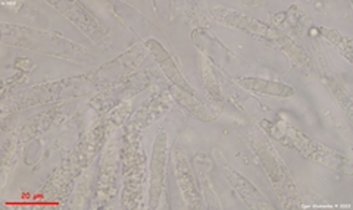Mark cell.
I'll use <instances>...</instances> for the list:
<instances>
[{
    "mask_svg": "<svg viewBox=\"0 0 353 210\" xmlns=\"http://www.w3.org/2000/svg\"><path fill=\"white\" fill-rule=\"evenodd\" d=\"M323 81L328 87L330 93L333 94V97L336 98V102L346 110V114L349 116H352V101H350V97L346 93L345 88L341 87L334 78H324Z\"/></svg>",
    "mask_w": 353,
    "mask_h": 210,
    "instance_id": "obj_17",
    "label": "cell"
},
{
    "mask_svg": "<svg viewBox=\"0 0 353 210\" xmlns=\"http://www.w3.org/2000/svg\"><path fill=\"white\" fill-rule=\"evenodd\" d=\"M146 48L150 52L153 59L157 61V63L161 66V70L163 71L165 76H167V78L172 83V85L179 87V88H183V90H187V92L196 93L193 88H192V85L187 83V80L184 78L183 74L180 72V70L176 68V63L172 59L171 54L168 53V50L165 49L158 40L149 39L146 41Z\"/></svg>",
    "mask_w": 353,
    "mask_h": 210,
    "instance_id": "obj_10",
    "label": "cell"
},
{
    "mask_svg": "<svg viewBox=\"0 0 353 210\" xmlns=\"http://www.w3.org/2000/svg\"><path fill=\"white\" fill-rule=\"evenodd\" d=\"M223 22H225V24L230 27H236L239 30L250 32V34H255V36H261L271 41L274 40L275 34H277L279 31V28L267 25L265 22H261L255 18L245 17L237 12H230V10L223 17Z\"/></svg>",
    "mask_w": 353,
    "mask_h": 210,
    "instance_id": "obj_12",
    "label": "cell"
},
{
    "mask_svg": "<svg viewBox=\"0 0 353 210\" xmlns=\"http://www.w3.org/2000/svg\"><path fill=\"white\" fill-rule=\"evenodd\" d=\"M215 159L219 165L221 171H223L224 176L228 180V182L234 187V190L241 197V200L248 204V207L255 210H270L272 209V204L267 202L261 191L253 185L249 180H246L240 172H237L231 165L223 158V154L219 151H215Z\"/></svg>",
    "mask_w": 353,
    "mask_h": 210,
    "instance_id": "obj_5",
    "label": "cell"
},
{
    "mask_svg": "<svg viewBox=\"0 0 353 210\" xmlns=\"http://www.w3.org/2000/svg\"><path fill=\"white\" fill-rule=\"evenodd\" d=\"M103 143V128L97 127L92 131H88L84 140L81 141L80 147L75 150V158L79 159V169L87 167L92 162L96 151L101 149Z\"/></svg>",
    "mask_w": 353,
    "mask_h": 210,
    "instance_id": "obj_14",
    "label": "cell"
},
{
    "mask_svg": "<svg viewBox=\"0 0 353 210\" xmlns=\"http://www.w3.org/2000/svg\"><path fill=\"white\" fill-rule=\"evenodd\" d=\"M319 32H321V37H324L327 41H330L333 46L343 54V56L352 62V39L346 37L343 34H340L337 30H330V28H319Z\"/></svg>",
    "mask_w": 353,
    "mask_h": 210,
    "instance_id": "obj_15",
    "label": "cell"
},
{
    "mask_svg": "<svg viewBox=\"0 0 353 210\" xmlns=\"http://www.w3.org/2000/svg\"><path fill=\"white\" fill-rule=\"evenodd\" d=\"M237 84L245 88V90L255 94H261V96L285 98L296 94V90L290 85L279 83V81L253 78V76H243V78H237Z\"/></svg>",
    "mask_w": 353,
    "mask_h": 210,
    "instance_id": "obj_11",
    "label": "cell"
},
{
    "mask_svg": "<svg viewBox=\"0 0 353 210\" xmlns=\"http://www.w3.org/2000/svg\"><path fill=\"white\" fill-rule=\"evenodd\" d=\"M125 149V189L123 202L124 207L132 209L136 207L139 198L143 196V181H145V156H143V150L140 151L139 143L127 141Z\"/></svg>",
    "mask_w": 353,
    "mask_h": 210,
    "instance_id": "obj_4",
    "label": "cell"
},
{
    "mask_svg": "<svg viewBox=\"0 0 353 210\" xmlns=\"http://www.w3.org/2000/svg\"><path fill=\"white\" fill-rule=\"evenodd\" d=\"M250 146L255 151L256 158L262 163V168L267 172L268 178L274 187L275 193L279 194L285 209H299L301 197L297 193L294 180L292 178L290 171L287 169L284 160L280 158L277 150L271 143L261 136L250 137Z\"/></svg>",
    "mask_w": 353,
    "mask_h": 210,
    "instance_id": "obj_2",
    "label": "cell"
},
{
    "mask_svg": "<svg viewBox=\"0 0 353 210\" xmlns=\"http://www.w3.org/2000/svg\"><path fill=\"white\" fill-rule=\"evenodd\" d=\"M54 8L61 10L63 17L68 18L74 25L83 31L84 34L94 41H99L103 36V30L99 24V21L88 12V9L84 8L79 2H61V3H52Z\"/></svg>",
    "mask_w": 353,
    "mask_h": 210,
    "instance_id": "obj_9",
    "label": "cell"
},
{
    "mask_svg": "<svg viewBox=\"0 0 353 210\" xmlns=\"http://www.w3.org/2000/svg\"><path fill=\"white\" fill-rule=\"evenodd\" d=\"M201 68H202V80H203V85L206 88V92L211 94V97L215 98V101H221V98H223V94H221L219 83L216 80L211 62H209L206 58H203Z\"/></svg>",
    "mask_w": 353,
    "mask_h": 210,
    "instance_id": "obj_16",
    "label": "cell"
},
{
    "mask_svg": "<svg viewBox=\"0 0 353 210\" xmlns=\"http://www.w3.org/2000/svg\"><path fill=\"white\" fill-rule=\"evenodd\" d=\"M172 163H174L176 184H179V189H180L185 207L193 209V210L201 209L202 207L201 191L197 189L196 178L190 168L189 159H187L184 151L176 146L172 150Z\"/></svg>",
    "mask_w": 353,
    "mask_h": 210,
    "instance_id": "obj_7",
    "label": "cell"
},
{
    "mask_svg": "<svg viewBox=\"0 0 353 210\" xmlns=\"http://www.w3.org/2000/svg\"><path fill=\"white\" fill-rule=\"evenodd\" d=\"M8 37H10V40L5 43L15 44V46H22L44 54H53V56L66 58L72 56V53L77 52L75 44L63 39L61 34L31 30L27 27H9L8 24H3V39Z\"/></svg>",
    "mask_w": 353,
    "mask_h": 210,
    "instance_id": "obj_3",
    "label": "cell"
},
{
    "mask_svg": "<svg viewBox=\"0 0 353 210\" xmlns=\"http://www.w3.org/2000/svg\"><path fill=\"white\" fill-rule=\"evenodd\" d=\"M118 175V150L110 146L103 154L101 163V172H99L97 191H96V207H105L110 202L115 194V182Z\"/></svg>",
    "mask_w": 353,
    "mask_h": 210,
    "instance_id": "obj_8",
    "label": "cell"
},
{
    "mask_svg": "<svg viewBox=\"0 0 353 210\" xmlns=\"http://www.w3.org/2000/svg\"><path fill=\"white\" fill-rule=\"evenodd\" d=\"M261 127L272 138L283 143L284 146L296 149L301 156L312 162L321 163L324 167H328L334 171L350 174V160L346 156L321 145V143L315 141L309 136H305L299 128L289 124H271L270 120H262Z\"/></svg>",
    "mask_w": 353,
    "mask_h": 210,
    "instance_id": "obj_1",
    "label": "cell"
},
{
    "mask_svg": "<svg viewBox=\"0 0 353 210\" xmlns=\"http://www.w3.org/2000/svg\"><path fill=\"white\" fill-rule=\"evenodd\" d=\"M167 134L159 131L153 143V154L150 162V209H157L162 197L165 181H167Z\"/></svg>",
    "mask_w": 353,
    "mask_h": 210,
    "instance_id": "obj_6",
    "label": "cell"
},
{
    "mask_svg": "<svg viewBox=\"0 0 353 210\" xmlns=\"http://www.w3.org/2000/svg\"><path fill=\"white\" fill-rule=\"evenodd\" d=\"M171 94L174 96L175 101L179 102L187 110V112L193 115L196 119L203 120V123H211V120L216 119V115L212 112L211 109L199 101L196 93L187 92V90H183V88L172 85Z\"/></svg>",
    "mask_w": 353,
    "mask_h": 210,
    "instance_id": "obj_13",
    "label": "cell"
}]
</instances>
